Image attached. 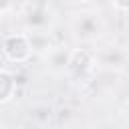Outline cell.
I'll list each match as a JSON object with an SVG mask.
<instances>
[{
  "instance_id": "cell-1",
  "label": "cell",
  "mask_w": 129,
  "mask_h": 129,
  "mask_svg": "<svg viewBox=\"0 0 129 129\" xmlns=\"http://www.w3.org/2000/svg\"><path fill=\"white\" fill-rule=\"evenodd\" d=\"M73 36L81 42H95L105 32V20L95 10H81L71 20Z\"/></svg>"
},
{
  "instance_id": "cell-2",
  "label": "cell",
  "mask_w": 129,
  "mask_h": 129,
  "mask_svg": "<svg viewBox=\"0 0 129 129\" xmlns=\"http://www.w3.org/2000/svg\"><path fill=\"white\" fill-rule=\"evenodd\" d=\"M2 54L6 62L12 64H24L30 60V56L34 54L28 32H8L2 38Z\"/></svg>"
},
{
  "instance_id": "cell-3",
  "label": "cell",
  "mask_w": 129,
  "mask_h": 129,
  "mask_svg": "<svg viewBox=\"0 0 129 129\" xmlns=\"http://www.w3.org/2000/svg\"><path fill=\"white\" fill-rule=\"evenodd\" d=\"M52 22H54L52 10L44 2L28 4L22 12V24L26 30H50Z\"/></svg>"
},
{
  "instance_id": "cell-4",
  "label": "cell",
  "mask_w": 129,
  "mask_h": 129,
  "mask_svg": "<svg viewBox=\"0 0 129 129\" xmlns=\"http://www.w3.org/2000/svg\"><path fill=\"white\" fill-rule=\"evenodd\" d=\"M73 50L75 48H69L64 44H54L42 58L44 62V69L52 75H69V67H71V60H73Z\"/></svg>"
},
{
  "instance_id": "cell-5",
  "label": "cell",
  "mask_w": 129,
  "mask_h": 129,
  "mask_svg": "<svg viewBox=\"0 0 129 129\" xmlns=\"http://www.w3.org/2000/svg\"><path fill=\"white\" fill-rule=\"evenodd\" d=\"M97 62V52H91L87 48H75L73 50V60L69 67V75L73 77H87L89 73H93Z\"/></svg>"
},
{
  "instance_id": "cell-6",
  "label": "cell",
  "mask_w": 129,
  "mask_h": 129,
  "mask_svg": "<svg viewBox=\"0 0 129 129\" xmlns=\"http://www.w3.org/2000/svg\"><path fill=\"white\" fill-rule=\"evenodd\" d=\"M28 32V38H30V44H32V50L34 54L38 56H44L56 42L50 34V30H26Z\"/></svg>"
},
{
  "instance_id": "cell-7",
  "label": "cell",
  "mask_w": 129,
  "mask_h": 129,
  "mask_svg": "<svg viewBox=\"0 0 129 129\" xmlns=\"http://www.w3.org/2000/svg\"><path fill=\"white\" fill-rule=\"evenodd\" d=\"M16 89H18L16 75L4 67L0 71V103L6 105L8 101H12V97L16 95Z\"/></svg>"
},
{
  "instance_id": "cell-8",
  "label": "cell",
  "mask_w": 129,
  "mask_h": 129,
  "mask_svg": "<svg viewBox=\"0 0 129 129\" xmlns=\"http://www.w3.org/2000/svg\"><path fill=\"white\" fill-rule=\"evenodd\" d=\"M123 60H125V54H123L121 50H117V48H109V50L97 54V62H101V64H105V67H109V69H113V67H117V69L123 67Z\"/></svg>"
},
{
  "instance_id": "cell-9",
  "label": "cell",
  "mask_w": 129,
  "mask_h": 129,
  "mask_svg": "<svg viewBox=\"0 0 129 129\" xmlns=\"http://www.w3.org/2000/svg\"><path fill=\"white\" fill-rule=\"evenodd\" d=\"M30 117H32V119L42 117V121H48V119H50V109H48V107H46L44 111H40V109H30Z\"/></svg>"
},
{
  "instance_id": "cell-10",
  "label": "cell",
  "mask_w": 129,
  "mask_h": 129,
  "mask_svg": "<svg viewBox=\"0 0 129 129\" xmlns=\"http://www.w3.org/2000/svg\"><path fill=\"white\" fill-rule=\"evenodd\" d=\"M111 4L121 12H129V0H111Z\"/></svg>"
},
{
  "instance_id": "cell-11",
  "label": "cell",
  "mask_w": 129,
  "mask_h": 129,
  "mask_svg": "<svg viewBox=\"0 0 129 129\" xmlns=\"http://www.w3.org/2000/svg\"><path fill=\"white\" fill-rule=\"evenodd\" d=\"M10 6H12V0H2V12L4 14L10 10Z\"/></svg>"
},
{
  "instance_id": "cell-12",
  "label": "cell",
  "mask_w": 129,
  "mask_h": 129,
  "mask_svg": "<svg viewBox=\"0 0 129 129\" xmlns=\"http://www.w3.org/2000/svg\"><path fill=\"white\" fill-rule=\"evenodd\" d=\"M71 4H77V6H81V4H87L89 0H69Z\"/></svg>"
},
{
  "instance_id": "cell-13",
  "label": "cell",
  "mask_w": 129,
  "mask_h": 129,
  "mask_svg": "<svg viewBox=\"0 0 129 129\" xmlns=\"http://www.w3.org/2000/svg\"><path fill=\"white\" fill-rule=\"evenodd\" d=\"M125 119L129 121V103H127V107H125Z\"/></svg>"
},
{
  "instance_id": "cell-14",
  "label": "cell",
  "mask_w": 129,
  "mask_h": 129,
  "mask_svg": "<svg viewBox=\"0 0 129 129\" xmlns=\"http://www.w3.org/2000/svg\"><path fill=\"white\" fill-rule=\"evenodd\" d=\"M64 129H75V127H64Z\"/></svg>"
}]
</instances>
